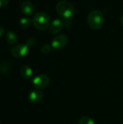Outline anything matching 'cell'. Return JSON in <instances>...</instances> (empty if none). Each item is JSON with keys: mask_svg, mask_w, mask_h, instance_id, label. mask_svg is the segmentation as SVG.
Segmentation results:
<instances>
[{"mask_svg": "<svg viewBox=\"0 0 123 124\" xmlns=\"http://www.w3.org/2000/svg\"><path fill=\"white\" fill-rule=\"evenodd\" d=\"M78 124H96V122L91 117L83 116L79 119Z\"/></svg>", "mask_w": 123, "mask_h": 124, "instance_id": "cell-14", "label": "cell"}, {"mask_svg": "<svg viewBox=\"0 0 123 124\" xmlns=\"http://www.w3.org/2000/svg\"><path fill=\"white\" fill-rule=\"evenodd\" d=\"M104 21L103 13L99 10H92L90 12L87 17V22L88 25L94 30L100 29Z\"/></svg>", "mask_w": 123, "mask_h": 124, "instance_id": "cell-2", "label": "cell"}, {"mask_svg": "<svg viewBox=\"0 0 123 124\" xmlns=\"http://www.w3.org/2000/svg\"><path fill=\"white\" fill-rule=\"evenodd\" d=\"M64 23L59 19L54 20L49 26V31L51 34H57L63 28Z\"/></svg>", "mask_w": 123, "mask_h": 124, "instance_id": "cell-9", "label": "cell"}, {"mask_svg": "<svg viewBox=\"0 0 123 124\" xmlns=\"http://www.w3.org/2000/svg\"><path fill=\"white\" fill-rule=\"evenodd\" d=\"M5 39H6V41L7 42V44H9L10 45H13L17 41V36L14 32L10 31L6 33Z\"/></svg>", "mask_w": 123, "mask_h": 124, "instance_id": "cell-11", "label": "cell"}, {"mask_svg": "<svg viewBox=\"0 0 123 124\" xmlns=\"http://www.w3.org/2000/svg\"><path fill=\"white\" fill-rule=\"evenodd\" d=\"M20 10L22 14L27 16H30L33 14L35 8L33 4L29 1H23L20 4Z\"/></svg>", "mask_w": 123, "mask_h": 124, "instance_id": "cell-7", "label": "cell"}, {"mask_svg": "<svg viewBox=\"0 0 123 124\" xmlns=\"http://www.w3.org/2000/svg\"><path fill=\"white\" fill-rule=\"evenodd\" d=\"M4 34V29L2 27H0V37L3 36Z\"/></svg>", "mask_w": 123, "mask_h": 124, "instance_id": "cell-18", "label": "cell"}, {"mask_svg": "<svg viewBox=\"0 0 123 124\" xmlns=\"http://www.w3.org/2000/svg\"><path fill=\"white\" fill-rule=\"evenodd\" d=\"M36 44V39L33 37H30L27 39L26 41V45L29 47V46H33L34 44Z\"/></svg>", "mask_w": 123, "mask_h": 124, "instance_id": "cell-16", "label": "cell"}, {"mask_svg": "<svg viewBox=\"0 0 123 124\" xmlns=\"http://www.w3.org/2000/svg\"><path fill=\"white\" fill-rule=\"evenodd\" d=\"M56 10L59 16L65 19L72 18L75 13L74 6L67 1H59L56 5Z\"/></svg>", "mask_w": 123, "mask_h": 124, "instance_id": "cell-1", "label": "cell"}, {"mask_svg": "<svg viewBox=\"0 0 123 124\" xmlns=\"http://www.w3.org/2000/svg\"><path fill=\"white\" fill-rule=\"evenodd\" d=\"M20 25L23 28H28L31 26L32 23H33V20H30L29 18H26V17H23L21 18L19 21Z\"/></svg>", "mask_w": 123, "mask_h": 124, "instance_id": "cell-13", "label": "cell"}, {"mask_svg": "<svg viewBox=\"0 0 123 124\" xmlns=\"http://www.w3.org/2000/svg\"><path fill=\"white\" fill-rule=\"evenodd\" d=\"M43 98V93L39 89H36L31 92L28 97L29 101L33 104L40 103L42 101Z\"/></svg>", "mask_w": 123, "mask_h": 124, "instance_id": "cell-8", "label": "cell"}, {"mask_svg": "<svg viewBox=\"0 0 123 124\" xmlns=\"http://www.w3.org/2000/svg\"><path fill=\"white\" fill-rule=\"evenodd\" d=\"M49 83H50L49 77L47 75H44V74L37 76L34 77L32 80L33 86L38 89H41L47 87Z\"/></svg>", "mask_w": 123, "mask_h": 124, "instance_id": "cell-4", "label": "cell"}, {"mask_svg": "<svg viewBox=\"0 0 123 124\" xmlns=\"http://www.w3.org/2000/svg\"><path fill=\"white\" fill-rule=\"evenodd\" d=\"M9 1V0H0V8L6 7L8 4Z\"/></svg>", "mask_w": 123, "mask_h": 124, "instance_id": "cell-17", "label": "cell"}, {"mask_svg": "<svg viewBox=\"0 0 123 124\" xmlns=\"http://www.w3.org/2000/svg\"><path fill=\"white\" fill-rule=\"evenodd\" d=\"M20 75L25 79H29L33 75V70L29 65H23L20 68Z\"/></svg>", "mask_w": 123, "mask_h": 124, "instance_id": "cell-10", "label": "cell"}, {"mask_svg": "<svg viewBox=\"0 0 123 124\" xmlns=\"http://www.w3.org/2000/svg\"><path fill=\"white\" fill-rule=\"evenodd\" d=\"M68 42V37L65 34L56 36L51 41V47L55 50H61L66 46Z\"/></svg>", "mask_w": 123, "mask_h": 124, "instance_id": "cell-5", "label": "cell"}, {"mask_svg": "<svg viewBox=\"0 0 123 124\" xmlns=\"http://www.w3.org/2000/svg\"><path fill=\"white\" fill-rule=\"evenodd\" d=\"M120 23H121V25L123 26V15L121 17V18H120Z\"/></svg>", "mask_w": 123, "mask_h": 124, "instance_id": "cell-19", "label": "cell"}, {"mask_svg": "<svg viewBox=\"0 0 123 124\" xmlns=\"http://www.w3.org/2000/svg\"><path fill=\"white\" fill-rule=\"evenodd\" d=\"M28 52V46L26 44H17L14 46L12 50L11 53L13 57L16 58H21L25 57Z\"/></svg>", "mask_w": 123, "mask_h": 124, "instance_id": "cell-6", "label": "cell"}, {"mask_svg": "<svg viewBox=\"0 0 123 124\" xmlns=\"http://www.w3.org/2000/svg\"><path fill=\"white\" fill-rule=\"evenodd\" d=\"M51 49H52L51 46H50V45H49V44H44V45H43V46H41V51L43 53H44V54H47V53H49V52H51Z\"/></svg>", "mask_w": 123, "mask_h": 124, "instance_id": "cell-15", "label": "cell"}, {"mask_svg": "<svg viewBox=\"0 0 123 124\" xmlns=\"http://www.w3.org/2000/svg\"><path fill=\"white\" fill-rule=\"evenodd\" d=\"M33 24L36 29L39 31H44L50 26L51 17L46 12H38L34 15L33 18Z\"/></svg>", "mask_w": 123, "mask_h": 124, "instance_id": "cell-3", "label": "cell"}, {"mask_svg": "<svg viewBox=\"0 0 123 124\" xmlns=\"http://www.w3.org/2000/svg\"><path fill=\"white\" fill-rule=\"evenodd\" d=\"M12 70V66L9 62L4 61L0 64V72L3 74H7Z\"/></svg>", "mask_w": 123, "mask_h": 124, "instance_id": "cell-12", "label": "cell"}]
</instances>
